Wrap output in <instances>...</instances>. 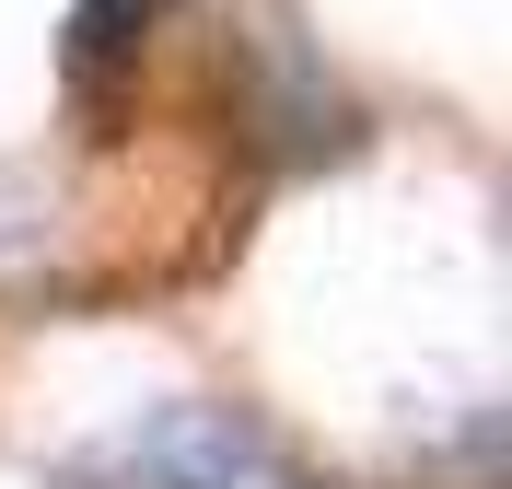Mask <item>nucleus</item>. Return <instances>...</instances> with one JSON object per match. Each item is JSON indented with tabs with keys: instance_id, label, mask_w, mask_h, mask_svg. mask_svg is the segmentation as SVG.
<instances>
[{
	"instance_id": "f257e3e1",
	"label": "nucleus",
	"mask_w": 512,
	"mask_h": 489,
	"mask_svg": "<svg viewBox=\"0 0 512 489\" xmlns=\"http://www.w3.org/2000/svg\"><path fill=\"white\" fill-rule=\"evenodd\" d=\"M256 455H268V443H256L233 408H152V420H128L117 443H94L70 478L82 489H245Z\"/></svg>"
},
{
	"instance_id": "f03ea898",
	"label": "nucleus",
	"mask_w": 512,
	"mask_h": 489,
	"mask_svg": "<svg viewBox=\"0 0 512 489\" xmlns=\"http://www.w3.org/2000/svg\"><path fill=\"white\" fill-rule=\"evenodd\" d=\"M152 12H163V0H70V47H82V59H117Z\"/></svg>"
}]
</instances>
